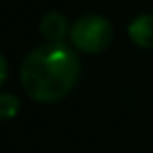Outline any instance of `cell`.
<instances>
[{
	"mask_svg": "<svg viewBox=\"0 0 153 153\" xmlns=\"http://www.w3.org/2000/svg\"><path fill=\"white\" fill-rule=\"evenodd\" d=\"M82 76L80 55L63 42L34 48L21 63V86L38 103H55L67 97Z\"/></svg>",
	"mask_w": 153,
	"mask_h": 153,
	"instance_id": "1",
	"label": "cell"
},
{
	"mask_svg": "<svg viewBox=\"0 0 153 153\" xmlns=\"http://www.w3.org/2000/svg\"><path fill=\"white\" fill-rule=\"evenodd\" d=\"M69 40L80 53L99 55L111 44L113 27L101 15H84L71 25Z\"/></svg>",
	"mask_w": 153,
	"mask_h": 153,
	"instance_id": "2",
	"label": "cell"
},
{
	"mask_svg": "<svg viewBox=\"0 0 153 153\" xmlns=\"http://www.w3.org/2000/svg\"><path fill=\"white\" fill-rule=\"evenodd\" d=\"M71 32L67 19L61 13H46L40 21V34L48 40V42H63L67 38V34Z\"/></svg>",
	"mask_w": 153,
	"mask_h": 153,
	"instance_id": "3",
	"label": "cell"
},
{
	"mask_svg": "<svg viewBox=\"0 0 153 153\" xmlns=\"http://www.w3.org/2000/svg\"><path fill=\"white\" fill-rule=\"evenodd\" d=\"M128 38L140 48H153V15H138L128 25Z\"/></svg>",
	"mask_w": 153,
	"mask_h": 153,
	"instance_id": "4",
	"label": "cell"
},
{
	"mask_svg": "<svg viewBox=\"0 0 153 153\" xmlns=\"http://www.w3.org/2000/svg\"><path fill=\"white\" fill-rule=\"evenodd\" d=\"M19 111V99L13 92H2L0 94V115L2 120H11L15 117Z\"/></svg>",
	"mask_w": 153,
	"mask_h": 153,
	"instance_id": "5",
	"label": "cell"
},
{
	"mask_svg": "<svg viewBox=\"0 0 153 153\" xmlns=\"http://www.w3.org/2000/svg\"><path fill=\"white\" fill-rule=\"evenodd\" d=\"M0 67H2V74H0V82L4 84V80H7V74H9V63H7V57H4V55L0 57Z\"/></svg>",
	"mask_w": 153,
	"mask_h": 153,
	"instance_id": "6",
	"label": "cell"
}]
</instances>
